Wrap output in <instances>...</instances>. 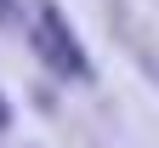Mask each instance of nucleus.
Wrapping results in <instances>:
<instances>
[{"label": "nucleus", "mask_w": 159, "mask_h": 148, "mask_svg": "<svg viewBox=\"0 0 159 148\" xmlns=\"http://www.w3.org/2000/svg\"><path fill=\"white\" fill-rule=\"evenodd\" d=\"M34 51L46 57L57 74L91 80V57H85V46H80V34L68 29V17H63L57 0H40V12H34Z\"/></svg>", "instance_id": "1"}, {"label": "nucleus", "mask_w": 159, "mask_h": 148, "mask_svg": "<svg viewBox=\"0 0 159 148\" xmlns=\"http://www.w3.org/2000/svg\"><path fill=\"white\" fill-rule=\"evenodd\" d=\"M0 23H11V0H0Z\"/></svg>", "instance_id": "2"}, {"label": "nucleus", "mask_w": 159, "mask_h": 148, "mask_svg": "<svg viewBox=\"0 0 159 148\" xmlns=\"http://www.w3.org/2000/svg\"><path fill=\"white\" fill-rule=\"evenodd\" d=\"M0 125H11V108H6V97H0Z\"/></svg>", "instance_id": "3"}]
</instances>
